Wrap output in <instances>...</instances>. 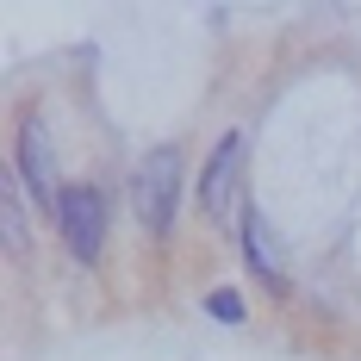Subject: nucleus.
<instances>
[{"instance_id":"f257e3e1","label":"nucleus","mask_w":361,"mask_h":361,"mask_svg":"<svg viewBox=\"0 0 361 361\" xmlns=\"http://www.w3.org/2000/svg\"><path fill=\"white\" fill-rule=\"evenodd\" d=\"M131 206H137V224L149 237H169V224L180 212V149L175 144L144 156V169L131 175Z\"/></svg>"},{"instance_id":"f03ea898","label":"nucleus","mask_w":361,"mask_h":361,"mask_svg":"<svg viewBox=\"0 0 361 361\" xmlns=\"http://www.w3.org/2000/svg\"><path fill=\"white\" fill-rule=\"evenodd\" d=\"M56 231H63V243H69L75 262H100L106 250V200H100V187H63V206H56Z\"/></svg>"},{"instance_id":"7ed1b4c3","label":"nucleus","mask_w":361,"mask_h":361,"mask_svg":"<svg viewBox=\"0 0 361 361\" xmlns=\"http://www.w3.org/2000/svg\"><path fill=\"white\" fill-rule=\"evenodd\" d=\"M13 162H19V187L37 200V212L56 218L63 187H56V149H50V125H44V118H25V125H19V149H13Z\"/></svg>"},{"instance_id":"20e7f679","label":"nucleus","mask_w":361,"mask_h":361,"mask_svg":"<svg viewBox=\"0 0 361 361\" xmlns=\"http://www.w3.org/2000/svg\"><path fill=\"white\" fill-rule=\"evenodd\" d=\"M243 131H224L212 149V162H206V175H200V212L206 218H224L231 212V193H237V175H243Z\"/></svg>"},{"instance_id":"39448f33","label":"nucleus","mask_w":361,"mask_h":361,"mask_svg":"<svg viewBox=\"0 0 361 361\" xmlns=\"http://www.w3.org/2000/svg\"><path fill=\"white\" fill-rule=\"evenodd\" d=\"M237 237H243V262H250V274L262 281L268 293H287V268H281V243H274V231H268V218L243 206V224H237Z\"/></svg>"},{"instance_id":"423d86ee","label":"nucleus","mask_w":361,"mask_h":361,"mask_svg":"<svg viewBox=\"0 0 361 361\" xmlns=\"http://www.w3.org/2000/svg\"><path fill=\"white\" fill-rule=\"evenodd\" d=\"M206 312H212V324H243V318H250V305H243V293H237V287L206 293Z\"/></svg>"},{"instance_id":"0eeeda50","label":"nucleus","mask_w":361,"mask_h":361,"mask_svg":"<svg viewBox=\"0 0 361 361\" xmlns=\"http://www.w3.org/2000/svg\"><path fill=\"white\" fill-rule=\"evenodd\" d=\"M0 224H6V250L19 255L25 250V218H19V187L6 180V212H0Z\"/></svg>"}]
</instances>
